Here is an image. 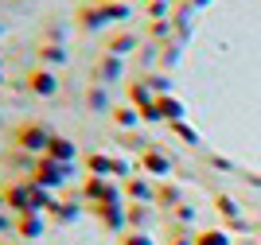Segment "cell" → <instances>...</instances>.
Listing matches in <instances>:
<instances>
[{
  "label": "cell",
  "instance_id": "obj_2",
  "mask_svg": "<svg viewBox=\"0 0 261 245\" xmlns=\"http://www.w3.org/2000/svg\"><path fill=\"white\" fill-rule=\"evenodd\" d=\"M203 245H222V237H218V234H207V237H203Z\"/></svg>",
  "mask_w": 261,
  "mask_h": 245
},
{
  "label": "cell",
  "instance_id": "obj_1",
  "mask_svg": "<svg viewBox=\"0 0 261 245\" xmlns=\"http://www.w3.org/2000/svg\"><path fill=\"white\" fill-rule=\"evenodd\" d=\"M32 82H35V90H39V94H51V90H55V78H51V74H35Z\"/></svg>",
  "mask_w": 261,
  "mask_h": 245
},
{
  "label": "cell",
  "instance_id": "obj_3",
  "mask_svg": "<svg viewBox=\"0 0 261 245\" xmlns=\"http://www.w3.org/2000/svg\"><path fill=\"white\" fill-rule=\"evenodd\" d=\"M129 245H148V237H129Z\"/></svg>",
  "mask_w": 261,
  "mask_h": 245
}]
</instances>
